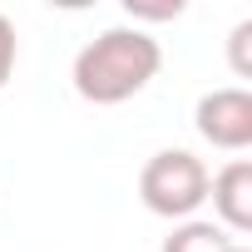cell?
<instances>
[{"label": "cell", "mask_w": 252, "mask_h": 252, "mask_svg": "<svg viewBox=\"0 0 252 252\" xmlns=\"http://www.w3.org/2000/svg\"><path fill=\"white\" fill-rule=\"evenodd\" d=\"M232 247H237V237H232L227 227L203 222V218H188V222H178V227L163 237L158 252H232Z\"/></svg>", "instance_id": "5b68a950"}, {"label": "cell", "mask_w": 252, "mask_h": 252, "mask_svg": "<svg viewBox=\"0 0 252 252\" xmlns=\"http://www.w3.org/2000/svg\"><path fill=\"white\" fill-rule=\"evenodd\" d=\"M208 198L218 213V227L227 232H252V163L232 158L208 178Z\"/></svg>", "instance_id": "277c9868"}, {"label": "cell", "mask_w": 252, "mask_h": 252, "mask_svg": "<svg viewBox=\"0 0 252 252\" xmlns=\"http://www.w3.org/2000/svg\"><path fill=\"white\" fill-rule=\"evenodd\" d=\"M129 15L134 20H178L183 0H168V5H139V0H129Z\"/></svg>", "instance_id": "ba28073f"}, {"label": "cell", "mask_w": 252, "mask_h": 252, "mask_svg": "<svg viewBox=\"0 0 252 252\" xmlns=\"http://www.w3.org/2000/svg\"><path fill=\"white\" fill-rule=\"evenodd\" d=\"M227 60H232V74L247 79L252 74V20H237L232 35H227Z\"/></svg>", "instance_id": "8992f818"}, {"label": "cell", "mask_w": 252, "mask_h": 252, "mask_svg": "<svg viewBox=\"0 0 252 252\" xmlns=\"http://www.w3.org/2000/svg\"><path fill=\"white\" fill-rule=\"evenodd\" d=\"M163 69V45L139 30V25H114L104 35H94L79 55H74V94L84 104H124V99H134L154 84V74Z\"/></svg>", "instance_id": "6da1fadb"}, {"label": "cell", "mask_w": 252, "mask_h": 252, "mask_svg": "<svg viewBox=\"0 0 252 252\" xmlns=\"http://www.w3.org/2000/svg\"><path fill=\"white\" fill-rule=\"evenodd\" d=\"M232 252H252V247H242V242H237V247H232Z\"/></svg>", "instance_id": "9c48e42d"}, {"label": "cell", "mask_w": 252, "mask_h": 252, "mask_svg": "<svg viewBox=\"0 0 252 252\" xmlns=\"http://www.w3.org/2000/svg\"><path fill=\"white\" fill-rule=\"evenodd\" d=\"M193 129L222 149V154H242L252 144V94L242 84H227V89H208L193 109Z\"/></svg>", "instance_id": "3957f363"}, {"label": "cell", "mask_w": 252, "mask_h": 252, "mask_svg": "<svg viewBox=\"0 0 252 252\" xmlns=\"http://www.w3.org/2000/svg\"><path fill=\"white\" fill-rule=\"evenodd\" d=\"M208 163L188 149H158L144 173H139V198L154 218L168 222H188L203 203H208Z\"/></svg>", "instance_id": "7a4b0ae2"}, {"label": "cell", "mask_w": 252, "mask_h": 252, "mask_svg": "<svg viewBox=\"0 0 252 252\" xmlns=\"http://www.w3.org/2000/svg\"><path fill=\"white\" fill-rule=\"evenodd\" d=\"M15 60H20V35H15V20H10V15H0V89L10 84Z\"/></svg>", "instance_id": "52a82bcc"}]
</instances>
